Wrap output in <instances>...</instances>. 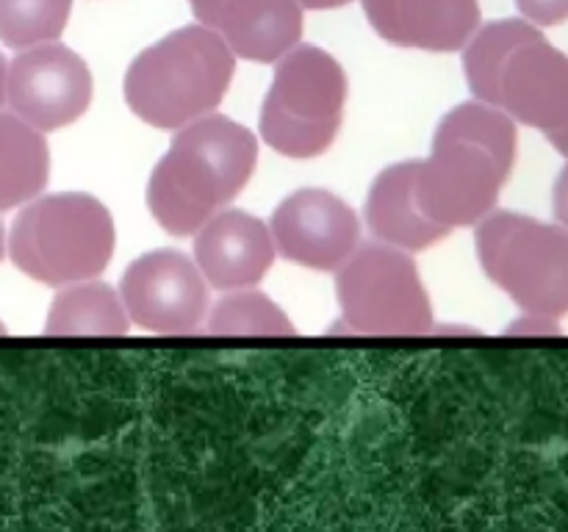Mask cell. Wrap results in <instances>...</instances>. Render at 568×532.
<instances>
[{"label":"cell","instance_id":"9c48e42d","mask_svg":"<svg viewBox=\"0 0 568 532\" xmlns=\"http://www.w3.org/2000/svg\"><path fill=\"white\" fill-rule=\"evenodd\" d=\"M92 89L87 61L59 42L26 48L6 75L11 111L42 133L81 120L92 103Z\"/></svg>","mask_w":568,"mask_h":532},{"label":"cell","instance_id":"3957f363","mask_svg":"<svg viewBox=\"0 0 568 532\" xmlns=\"http://www.w3.org/2000/svg\"><path fill=\"white\" fill-rule=\"evenodd\" d=\"M236 72V53L205 25H183L144 48L125 72V103L161 131H178L220 109Z\"/></svg>","mask_w":568,"mask_h":532},{"label":"cell","instance_id":"8fae6325","mask_svg":"<svg viewBox=\"0 0 568 532\" xmlns=\"http://www.w3.org/2000/svg\"><path fill=\"white\" fill-rule=\"evenodd\" d=\"M497 105L521 125L552 133L568 122V55L532 33L499 72Z\"/></svg>","mask_w":568,"mask_h":532},{"label":"cell","instance_id":"d6986e66","mask_svg":"<svg viewBox=\"0 0 568 532\" xmlns=\"http://www.w3.org/2000/svg\"><path fill=\"white\" fill-rule=\"evenodd\" d=\"M205 330L214 336H294V325L281 305L258 288H233L209 308Z\"/></svg>","mask_w":568,"mask_h":532},{"label":"cell","instance_id":"277c9868","mask_svg":"<svg viewBox=\"0 0 568 532\" xmlns=\"http://www.w3.org/2000/svg\"><path fill=\"white\" fill-rule=\"evenodd\" d=\"M114 247L111 211L83 192L33 197L9 233L14 266L44 286L92 280L111 264Z\"/></svg>","mask_w":568,"mask_h":532},{"label":"cell","instance_id":"e0dca14e","mask_svg":"<svg viewBox=\"0 0 568 532\" xmlns=\"http://www.w3.org/2000/svg\"><path fill=\"white\" fill-rule=\"evenodd\" d=\"M128 310L120 291L100 280H78L61 286L50 303L44 332L50 336H122L128 332Z\"/></svg>","mask_w":568,"mask_h":532},{"label":"cell","instance_id":"5bb4252c","mask_svg":"<svg viewBox=\"0 0 568 532\" xmlns=\"http://www.w3.org/2000/svg\"><path fill=\"white\" fill-rule=\"evenodd\" d=\"M377 37L397 48L455 53L480 28L477 0H361Z\"/></svg>","mask_w":568,"mask_h":532},{"label":"cell","instance_id":"7c38bea8","mask_svg":"<svg viewBox=\"0 0 568 532\" xmlns=\"http://www.w3.org/2000/svg\"><path fill=\"white\" fill-rule=\"evenodd\" d=\"M200 25L211 28L247 61L275 64L303 37L297 0H189Z\"/></svg>","mask_w":568,"mask_h":532},{"label":"cell","instance_id":"4fadbf2b","mask_svg":"<svg viewBox=\"0 0 568 532\" xmlns=\"http://www.w3.org/2000/svg\"><path fill=\"white\" fill-rule=\"evenodd\" d=\"M275 253L270 225L239 208L216 211L194 233V264L209 286L220 291L247 288L264 280Z\"/></svg>","mask_w":568,"mask_h":532},{"label":"cell","instance_id":"30bf717a","mask_svg":"<svg viewBox=\"0 0 568 532\" xmlns=\"http://www.w3.org/2000/svg\"><path fill=\"white\" fill-rule=\"evenodd\" d=\"M275 249L286 260L316 272H333L361 244L358 214L327 188L288 194L270 219Z\"/></svg>","mask_w":568,"mask_h":532},{"label":"cell","instance_id":"ba28073f","mask_svg":"<svg viewBox=\"0 0 568 532\" xmlns=\"http://www.w3.org/2000/svg\"><path fill=\"white\" fill-rule=\"evenodd\" d=\"M128 319L161 336L194 332L209 316V280L181 249H153L133 260L120 283Z\"/></svg>","mask_w":568,"mask_h":532},{"label":"cell","instance_id":"9a60e30c","mask_svg":"<svg viewBox=\"0 0 568 532\" xmlns=\"http://www.w3.org/2000/svg\"><path fill=\"white\" fill-rule=\"evenodd\" d=\"M416 161H399L386 166L372 183L366 197V225L375 233L377 242L392 244L405 253H422L449 236L447 227L427 219L425 211L416 203L414 192Z\"/></svg>","mask_w":568,"mask_h":532},{"label":"cell","instance_id":"ffe728a7","mask_svg":"<svg viewBox=\"0 0 568 532\" xmlns=\"http://www.w3.org/2000/svg\"><path fill=\"white\" fill-rule=\"evenodd\" d=\"M70 11L72 0H0V42L14 50L55 42Z\"/></svg>","mask_w":568,"mask_h":532},{"label":"cell","instance_id":"52a82bcc","mask_svg":"<svg viewBox=\"0 0 568 532\" xmlns=\"http://www.w3.org/2000/svg\"><path fill=\"white\" fill-rule=\"evenodd\" d=\"M344 327L364 336H427L433 303L414 258L392 244H358L336 269Z\"/></svg>","mask_w":568,"mask_h":532},{"label":"cell","instance_id":"6da1fadb","mask_svg":"<svg viewBox=\"0 0 568 532\" xmlns=\"http://www.w3.org/2000/svg\"><path fill=\"white\" fill-rule=\"evenodd\" d=\"M514 164L516 122L499 105L460 103L438 122L430 155L416 161V203L447 231L477 225L494 211Z\"/></svg>","mask_w":568,"mask_h":532},{"label":"cell","instance_id":"44dd1931","mask_svg":"<svg viewBox=\"0 0 568 532\" xmlns=\"http://www.w3.org/2000/svg\"><path fill=\"white\" fill-rule=\"evenodd\" d=\"M521 17L538 28L560 25L568 20V0H516Z\"/></svg>","mask_w":568,"mask_h":532},{"label":"cell","instance_id":"8992f818","mask_svg":"<svg viewBox=\"0 0 568 532\" xmlns=\"http://www.w3.org/2000/svg\"><path fill=\"white\" fill-rule=\"evenodd\" d=\"M477 258L525 314H568V231L516 211H491L477 222Z\"/></svg>","mask_w":568,"mask_h":532},{"label":"cell","instance_id":"83f0119b","mask_svg":"<svg viewBox=\"0 0 568 532\" xmlns=\"http://www.w3.org/2000/svg\"><path fill=\"white\" fill-rule=\"evenodd\" d=\"M3 332H6V327H3V321H0V336H3Z\"/></svg>","mask_w":568,"mask_h":532},{"label":"cell","instance_id":"5b68a950","mask_svg":"<svg viewBox=\"0 0 568 532\" xmlns=\"http://www.w3.org/2000/svg\"><path fill=\"white\" fill-rule=\"evenodd\" d=\"M344 105V66L327 50L297 42L275 61L261 105V139L286 158H316L336 142Z\"/></svg>","mask_w":568,"mask_h":532},{"label":"cell","instance_id":"cb8c5ba5","mask_svg":"<svg viewBox=\"0 0 568 532\" xmlns=\"http://www.w3.org/2000/svg\"><path fill=\"white\" fill-rule=\"evenodd\" d=\"M547 139H549V144H552V147L558 150L560 155H566V158H568V122H566L564 127H558V131L547 133Z\"/></svg>","mask_w":568,"mask_h":532},{"label":"cell","instance_id":"d4e9b609","mask_svg":"<svg viewBox=\"0 0 568 532\" xmlns=\"http://www.w3.org/2000/svg\"><path fill=\"white\" fill-rule=\"evenodd\" d=\"M297 3L308 11H325V9H338V6H347L349 0H297Z\"/></svg>","mask_w":568,"mask_h":532},{"label":"cell","instance_id":"2e32d148","mask_svg":"<svg viewBox=\"0 0 568 532\" xmlns=\"http://www.w3.org/2000/svg\"><path fill=\"white\" fill-rule=\"evenodd\" d=\"M50 177V147L44 133L11 111H0V211L31 203Z\"/></svg>","mask_w":568,"mask_h":532},{"label":"cell","instance_id":"603a6c76","mask_svg":"<svg viewBox=\"0 0 568 532\" xmlns=\"http://www.w3.org/2000/svg\"><path fill=\"white\" fill-rule=\"evenodd\" d=\"M510 332H560V325L552 316L525 314L519 321H514Z\"/></svg>","mask_w":568,"mask_h":532},{"label":"cell","instance_id":"484cf974","mask_svg":"<svg viewBox=\"0 0 568 532\" xmlns=\"http://www.w3.org/2000/svg\"><path fill=\"white\" fill-rule=\"evenodd\" d=\"M6 75H9V64H6L3 53H0V105L6 100Z\"/></svg>","mask_w":568,"mask_h":532},{"label":"cell","instance_id":"4316f807","mask_svg":"<svg viewBox=\"0 0 568 532\" xmlns=\"http://www.w3.org/2000/svg\"><path fill=\"white\" fill-rule=\"evenodd\" d=\"M6 253V233H3V225H0V258H3Z\"/></svg>","mask_w":568,"mask_h":532},{"label":"cell","instance_id":"7402d4cb","mask_svg":"<svg viewBox=\"0 0 568 532\" xmlns=\"http://www.w3.org/2000/svg\"><path fill=\"white\" fill-rule=\"evenodd\" d=\"M552 211L558 225H564L568 231V164L560 170L558 181L552 186Z\"/></svg>","mask_w":568,"mask_h":532},{"label":"cell","instance_id":"7a4b0ae2","mask_svg":"<svg viewBox=\"0 0 568 532\" xmlns=\"http://www.w3.org/2000/svg\"><path fill=\"white\" fill-rule=\"evenodd\" d=\"M258 139L225 114L200 116L178 127L148 181V208L172 236H194L253 177Z\"/></svg>","mask_w":568,"mask_h":532},{"label":"cell","instance_id":"ac0fdd59","mask_svg":"<svg viewBox=\"0 0 568 532\" xmlns=\"http://www.w3.org/2000/svg\"><path fill=\"white\" fill-rule=\"evenodd\" d=\"M538 31L541 28L527 20H497L477 28L475 37L466 42L464 53L466 81H469L471 94L477 100L497 105L499 72H503L505 61L514 53L516 44H521Z\"/></svg>","mask_w":568,"mask_h":532}]
</instances>
